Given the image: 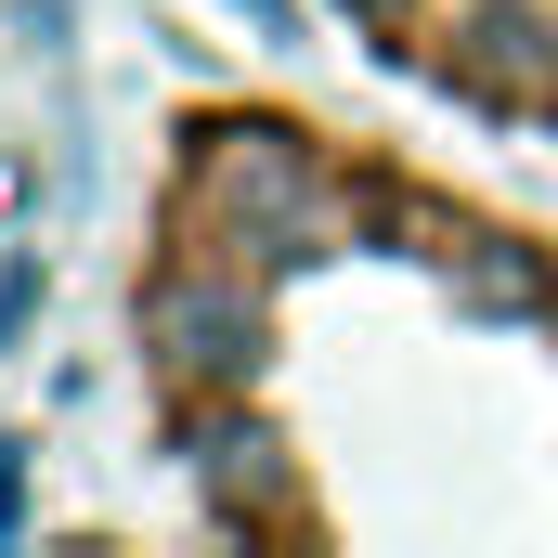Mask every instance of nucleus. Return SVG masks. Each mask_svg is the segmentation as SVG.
Instances as JSON below:
<instances>
[{
  "label": "nucleus",
  "instance_id": "f257e3e1",
  "mask_svg": "<svg viewBox=\"0 0 558 558\" xmlns=\"http://www.w3.org/2000/svg\"><path fill=\"white\" fill-rule=\"evenodd\" d=\"M143 325H156V351H169L182 377H234V351H247V299H234V286H195V274L156 286Z\"/></svg>",
  "mask_w": 558,
  "mask_h": 558
}]
</instances>
